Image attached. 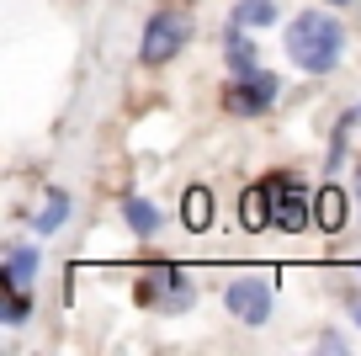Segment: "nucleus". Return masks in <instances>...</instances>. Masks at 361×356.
Returning a JSON list of instances; mask_svg holds the SVG:
<instances>
[{
  "mask_svg": "<svg viewBox=\"0 0 361 356\" xmlns=\"http://www.w3.org/2000/svg\"><path fill=\"white\" fill-rule=\"evenodd\" d=\"M37 271H43V250L27 245V239H11L6 245V266H0V292H32Z\"/></svg>",
  "mask_w": 361,
  "mask_h": 356,
  "instance_id": "obj_7",
  "label": "nucleus"
},
{
  "mask_svg": "<svg viewBox=\"0 0 361 356\" xmlns=\"http://www.w3.org/2000/svg\"><path fill=\"white\" fill-rule=\"evenodd\" d=\"M239 223H245L250 234H260V229H271V223H276V191H271L266 176H260L255 186L239 191Z\"/></svg>",
  "mask_w": 361,
  "mask_h": 356,
  "instance_id": "obj_8",
  "label": "nucleus"
},
{
  "mask_svg": "<svg viewBox=\"0 0 361 356\" xmlns=\"http://www.w3.org/2000/svg\"><path fill=\"white\" fill-rule=\"evenodd\" d=\"M314 223H319L324 234H340V229L350 223V197H345L340 186H319V191H314Z\"/></svg>",
  "mask_w": 361,
  "mask_h": 356,
  "instance_id": "obj_10",
  "label": "nucleus"
},
{
  "mask_svg": "<svg viewBox=\"0 0 361 356\" xmlns=\"http://www.w3.org/2000/svg\"><path fill=\"white\" fill-rule=\"evenodd\" d=\"M69 213H75V197H69L64 186H48V191H43V208L32 213V229H37V239L59 234V229L69 223Z\"/></svg>",
  "mask_w": 361,
  "mask_h": 356,
  "instance_id": "obj_9",
  "label": "nucleus"
},
{
  "mask_svg": "<svg viewBox=\"0 0 361 356\" xmlns=\"http://www.w3.org/2000/svg\"><path fill=\"white\" fill-rule=\"evenodd\" d=\"M186 43H192V16L176 11V6H165V11H154L144 22V32H138V64L165 69L170 59L186 54Z\"/></svg>",
  "mask_w": 361,
  "mask_h": 356,
  "instance_id": "obj_2",
  "label": "nucleus"
},
{
  "mask_svg": "<svg viewBox=\"0 0 361 356\" xmlns=\"http://www.w3.org/2000/svg\"><path fill=\"white\" fill-rule=\"evenodd\" d=\"M224 64H228V75H250V69H260L255 32H245V27L228 22V32H224Z\"/></svg>",
  "mask_w": 361,
  "mask_h": 356,
  "instance_id": "obj_11",
  "label": "nucleus"
},
{
  "mask_svg": "<svg viewBox=\"0 0 361 356\" xmlns=\"http://www.w3.org/2000/svg\"><path fill=\"white\" fill-rule=\"evenodd\" d=\"M123 223L138 234V239H154L159 223H165V213H159V202H149V197H138V191H128V197H123Z\"/></svg>",
  "mask_w": 361,
  "mask_h": 356,
  "instance_id": "obj_12",
  "label": "nucleus"
},
{
  "mask_svg": "<svg viewBox=\"0 0 361 356\" xmlns=\"http://www.w3.org/2000/svg\"><path fill=\"white\" fill-rule=\"evenodd\" d=\"M356 181H361V170H356Z\"/></svg>",
  "mask_w": 361,
  "mask_h": 356,
  "instance_id": "obj_19",
  "label": "nucleus"
},
{
  "mask_svg": "<svg viewBox=\"0 0 361 356\" xmlns=\"http://www.w3.org/2000/svg\"><path fill=\"white\" fill-rule=\"evenodd\" d=\"M356 107H361V101H356Z\"/></svg>",
  "mask_w": 361,
  "mask_h": 356,
  "instance_id": "obj_20",
  "label": "nucleus"
},
{
  "mask_svg": "<svg viewBox=\"0 0 361 356\" xmlns=\"http://www.w3.org/2000/svg\"><path fill=\"white\" fill-rule=\"evenodd\" d=\"M314 345H319V351H345V335H319Z\"/></svg>",
  "mask_w": 361,
  "mask_h": 356,
  "instance_id": "obj_16",
  "label": "nucleus"
},
{
  "mask_svg": "<svg viewBox=\"0 0 361 356\" xmlns=\"http://www.w3.org/2000/svg\"><path fill=\"white\" fill-rule=\"evenodd\" d=\"M266 181H271V191H276V223H271V229L303 234L308 223H314V191H308L298 176H287V170H271Z\"/></svg>",
  "mask_w": 361,
  "mask_h": 356,
  "instance_id": "obj_6",
  "label": "nucleus"
},
{
  "mask_svg": "<svg viewBox=\"0 0 361 356\" xmlns=\"http://www.w3.org/2000/svg\"><path fill=\"white\" fill-rule=\"evenodd\" d=\"M287 59H293L303 75H329V69L345 59V27L335 11H298L287 22Z\"/></svg>",
  "mask_w": 361,
  "mask_h": 356,
  "instance_id": "obj_1",
  "label": "nucleus"
},
{
  "mask_svg": "<svg viewBox=\"0 0 361 356\" xmlns=\"http://www.w3.org/2000/svg\"><path fill=\"white\" fill-rule=\"evenodd\" d=\"M276 0H239L234 11H228V22L245 27V32H266V27H276Z\"/></svg>",
  "mask_w": 361,
  "mask_h": 356,
  "instance_id": "obj_14",
  "label": "nucleus"
},
{
  "mask_svg": "<svg viewBox=\"0 0 361 356\" xmlns=\"http://www.w3.org/2000/svg\"><path fill=\"white\" fill-rule=\"evenodd\" d=\"M324 6H356V0H324Z\"/></svg>",
  "mask_w": 361,
  "mask_h": 356,
  "instance_id": "obj_18",
  "label": "nucleus"
},
{
  "mask_svg": "<svg viewBox=\"0 0 361 356\" xmlns=\"http://www.w3.org/2000/svg\"><path fill=\"white\" fill-rule=\"evenodd\" d=\"M350 319L361 324V292H350Z\"/></svg>",
  "mask_w": 361,
  "mask_h": 356,
  "instance_id": "obj_17",
  "label": "nucleus"
},
{
  "mask_svg": "<svg viewBox=\"0 0 361 356\" xmlns=\"http://www.w3.org/2000/svg\"><path fill=\"white\" fill-rule=\"evenodd\" d=\"M213 191H207V186H186V191H180V223H186V229H192V234H207V229H213Z\"/></svg>",
  "mask_w": 361,
  "mask_h": 356,
  "instance_id": "obj_13",
  "label": "nucleus"
},
{
  "mask_svg": "<svg viewBox=\"0 0 361 356\" xmlns=\"http://www.w3.org/2000/svg\"><path fill=\"white\" fill-rule=\"evenodd\" d=\"M224 309L245 330H260L271 319V309H276V287H271V277H234V282H224Z\"/></svg>",
  "mask_w": 361,
  "mask_h": 356,
  "instance_id": "obj_5",
  "label": "nucleus"
},
{
  "mask_svg": "<svg viewBox=\"0 0 361 356\" xmlns=\"http://www.w3.org/2000/svg\"><path fill=\"white\" fill-rule=\"evenodd\" d=\"M282 96V75L271 69H250V75H228L224 85V112L228 117H266Z\"/></svg>",
  "mask_w": 361,
  "mask_h": 356,
  "instance_id": "obj_3",
  "label": "nucleus"
},
{
  "mask_svg": "<svg viewBox=\"0 0 361 356\" xmlns=\"http://www.w3.org/2000/svg\"><path fill=\"white\" fill-rule=\"evenodd\" d=\"M27 314H32V292H6V303H0V324H6V330H22Z\"/></svg>",
  "mask_w": 361,
  "mask_h": 356,
  "instance_id": "obj_15",
  "label": "nucleus"
},
{
  "mask_svg": "<svg viewBox=\"0 0 361 356\" xmlns=\"http://www.w3.org/2000/svg\"><path fill=\"white\" fill-rule=\"evenodd\" d=\"M133 298L144 303V309H159V314H186V309L197 303V292H192V282H186V271H180V266L159 261L154 271H144V277H138Z\"/></svg>",
  "mask_w": 361,
  "mask_h": 356,
  "instance_id": "obj_4",
  "label": "nucleus"
}]
</instances>
